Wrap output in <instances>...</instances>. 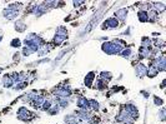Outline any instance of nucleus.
I'll return each mask as SVG.
<instances>
[{
  "label": "nucleus",
  "mask_w": 166,
  "mask_h": 124,
  "mask_svg": "<svg viewBox=\"0 0 166 124\" xmlns=\"http://www.w3.org/2000/svg\"><path fill=\"white\" fill-rule=\"evenodd\" d=\"M125 43L121 40H114V41H106L101 46V50L104 53H106L109 55H115V54H120L122 49H125Z\"/></svg>",
  "instance_id": "f257e3e1"
},
{
  "label": "nucleus",
  "mask_w": 166,
  "mask_h": 124,
  "mask_svg": "<svg viewBox=\"0 0 166 124\" xmlns=\"http://www.w3.org/2000/svg\"><path fill=\"white\" fill-rule=\"evenodd\" d=\"M71 124H80V123H78V122H76V123H71Z\"/></svg>",
  "instance_id": "c9c22d12"
},
{
  "label": "nucleus",
  "mask_w": 166,
  "mask_h": 124,
  "mask_svg": "<svg viewBox=\"0 0 166 124\" xmlns=\"http://www.w3.org/2000/svg\"><path fill=\"white\" fill-rule=\"evenodd\" d=\"M165 108H161L160 109V112H159V119L161 120V122H164L165 120Z\"/></svg>",
  "instance_id": "c756f323"
},
{
  "label": "nucleus",
  "mask_w": 166,
  "mask_h": 124,
  "mask_svg": "<svg viewBox=\"0 0 166 124\" xmlns=\"http://www.w3.org/2000/svg\"><path fill=\"white\" fill-rule=\"evenodd\" d=\"M131 49L130 48H125V49H122L121 50V53H120V55L121 57H124V58H130V55H131Z\"/></svg>",
  "instance_id": "4be33fe9"
},
{
  "label": "nucleus",
  "mask_w": 166,
  "mask_h": 124,
  "mask_svg": "<svg viewBox=\"0 0 166 124\" xmlns=\"http://www.w3.org/2000/svg\"><path fill=\"white\" fill-rule=\"evenodd\" d=\"M154 104L156 105V107H162V105H164V100H162L161 98H159V97L155 95V97H154Z\"/></svg>",
  "instance_id": "a878e982"
},
{
  "label": "nucleus",
  "mask_w": 166,
  "mask_h": 124,
  "mask_svg": "<svg viewBox=\"0 0 166 124\" xmlns=\"http://www.w3.org/2000/svg\"><path fill=\"white\" fill-rule=\"evenodd\" d=\"M158 73H159V71L156 70V69H155L154 67H148V71H146V75L149 77V78H155V77H156L158 75Z\"/></svg>",
  "instance_id": "a211bd4d"
},
{
  "label": "nucleus",
  "mask_w": 166,
  "mask_h": 124,
  "mask_svg": "<svg viewBox=\"0 0 166 124\" xmlns=\"http://www.w3.org/2000/svg\"><path fill=\"white\" fill-rule=\"evenodd\" d=\"M55 35H58V36H60V38H63V39H68V30L64 28V26H59L58 28V30H56V33H55Z\"/></svg>",
  "instance_id": "ddd939ff"
},
{
  "label": "nucleus",
  "mask_w": 166,
  "mask_h": 124,
  "mask_svg": "<svg viewBox=\"0 0 166 124\" xmlns=\"http://www.w3.org/2000/svg\"><path fill=\"white\" fill-rule=\"evenodd\" d=\"M3 15L6 18V19H14L19 15V12L15 9H10V8H6L4 9V12H3Z\"/></svg>",
  "instance_id": "0eeeda50"
},
{
  "label": "nucleus",
  "mask_w": 166,
  "mask_h": 124,
  "mask_svg": "<svg viewBox=\"0 0 166 124\" xmlns=\"http://www.w3.org/2000/svg\"><path fill=\"white\" fill-rule=\"evenodd\" d=\"M89 108L94 109V110H98V109H99V103H98L95 99H90V100H89Z\"/></svg>",
  "instance_id": "5701e85b"
},
{
  "label": "nucleus",
  "mask_w": 166,
  "mask_h": 124,
  "mask_svg": "<svg viewBox=\"0 0 166 124\" xmlns=\"http://www.w3.org/2000/svg\"><path fill=\"white\" fill-rule=\"evenodd\" d=\"M72 4H74V6H75V8H78L79 5H82V4H84V2H74Z\"/></svg>",
  "instance_id": "2f4dec72"
},
{
  "label": "nucleus",
  "mask_w": 166,
  "mask_h": 124,
  "mask_svg": "<svg viewBox=\"0 0 166 124\" xmlns=\"http://www.w3.org/2000/svg\"><path fill=\"white\" fill-rule=\"evenodd\" d=\"M151 50H152V49H144V48H140L139 58H140V59H146V58H150V57H151Z\"/></svg>",
  "instance_id": "9b49d317"
},
{
  "label": "nucleus",
  "mask_w": 166,
  "mask_h": 124,
  "mask_svg": "<svg viewBox=\"0 0 166 124\" xmlns=\"http://www.w3.org/2000/svg\"><path fill=\"white\" fill-rule=\"evenodd\" d=\"M91 124H101V123H91Z\"/></svg>",
  "instance_id": "f704fd0d"
},
{
  "label": "nucleus",
  "mask_w": 166,
  "mask_h": 124,
  "mask_svg": "<svg viewBox=\"0 0 166 124\" xmlns=\"http://www.w3.org/2000/svg\"><path fill=\"white\" fill-rule=\"evenodd\" d=\"M34 117V114H33V113L32 112H29L26 108H20L19 110H18V118L20 119V120H30V119H32Z\"/></svg>",
  "instance_id": "f03ea898"
},
{
  "label": "nucleus",
  "mask_w": 166,
  "mask_h": 124,
  "mask_svg": "<svg viewBox=\"0 0 166 124\" xmlns=\"http://www.w3.org/2000/svg\"><path fill=\"white\" fill-rule=\"evenodd\" d=\"M94 79H95V73H94V71H90V73L85 77V85L88 88H90L92 85V81H94Z\"/></svg>",
  "instance_id": "f8f14e48"
},
{
  "label": "nucleus",
  "mask_w": 166,
  "mask_h": 124,
  "mask_svg": "<svg viewBox=\"0 0 166 124\" xmlns=\"http://www.w3.org/2000/svg\"><path fill=\"white\" fill-rule=\"evenodd\" d=\"M59 110H60V105L59 104H53L50 108H49V114H51V115H54V114H58L59 113Z\"/></svg>",
  "instance_id": "6ab92c4d"
},
{
  "label": "nucleus",
  "mask_w": 166,
  "mask_h": 124,
  "mask_svg": "<svg viewBox=\"0 0 166 124\" xmlns=\"http://www.w3.org/2000/svg\"><path fill=\"white\" fill-rule=\"evenodd\" d=\"M51 105H53V104H51V100H46L45 99V102H44V104H43V107H41V109H43V110H49V108L51 107Z\"/></svg>",
  "instance_id": "cd10ccee"
},
{
  "label": "nucleus",
  "mask_w": 166,
  "mask_h": 124,
  "mask_svg": "<svg viewBox=\"0 0 166 124\" xmlns=\"http://www.w3.org/2000/svg\"><path fill=\"white\" fill-rule=\"evenodd\" d=\"M111 78H112V74L109 73V71H101L100 73V79L104 80L105 83H109L111 80Z\"/></svg>",
  "instance_id": "f3484780"
},
{
  "label": "nucleus",
  "mask_w": 166,
  "mask_h": 124,
  "mask_svg": "<svg viewBox=\"0 0 166 124\" xmlns=\"http://www.w3.org/2000/svg\"><path fill=\"white\" fill-rule=\"evenodd\" d=\"M138 16H139V20H140L141 23L149 22V16H148V12H146V10H139Z\"/></svg>",
  "instance_id": "2eb2a0df"
},
{
  "label": "nucleus",
  "mask_w": 166,
  "mask_h": 124,
  "mask_svg": "<svg viewBox=\"0 0 166 124\" xmlns=\"http://www.w3.org/2000/svg\"><path fill=\"white\" fill-rule=\"evenodd\" d=\"M13 57H14V58H13V59H14V60H15V61H18V60H19V59H20V54H19V53H15V54H14V55H13Z\"/></svg>",
  "instance_id": "7c9ffc66"
},
{
  "label": "nucleus",
  "mask_w": 166,
  "mask_h": 124,
  "mask_svg": "<svg viewBox=\"0 0 166 124\" xmlns=\"http://www.w3.org/2000/svg\"><path fill=\"white\" fill-rule=\"evenodd\" d=\"M152 5H154V10L156 13H164L166 10V6L164 3H152Z\"/></svg>",
  "instance_id": "dca6fc26"
},
{
  "label": "nucleus",
  "mask_w": 166,
  "mask_h": 124,
  "mask_svg": "<svg viewBox=\"0 0 166 124\" xmlns=\"http://www.w3.org/2000/svg\"><path fill=\"white\" fill-rule=\"evenodd\" d=\"M2 71H3V68H0V73H2Z\"/></svg>",
  "instance_id": "473e14b6"
},
{
  "label": "nucleus",
  "mask_w": 166,
  "mask_h": 124,
  "mask_svg": "<svg viewBox=\"0 0 166 124\" xmlns=\"http://www.w3.org/2000/svg\"><path fill=\"white\" fill-rule=\"evenodd\" d=\"M2 39H3V36H2V35H0V41H2Z\"/></svg>",
  "instance_id": "72a5a7b5"
},
{
  "label": "nucleus",
  "mask_w": 166,
  "mask_h": 124,
  "mask_svg": "<svg viewBox=\"0 0 166 124\" xmlns=\"http://www.w3.org/2000/svg\"><path fill=\"white\" fill-rule=\"evenodd\" d=\"M25 29H26V25L25 23L23 22V20H18V22H15V30L19 33H23L25 32Z\"/></svg>",
  "instance_id": "4468645a"
},
{
  "label": "nucleus",
  "mask_w": 166,
  "mask_h": 124,
  "mask_svg": "<svg viewBox=\"0 0 166 124\" xmlns=\"http://www.w3.org/2000/svg\"><path fill=\"white\" fill-rule=\"evenodd\" d=\"M126 16H128V9L126 8H121L118 10V12H115V19L118 22L119 20H121V22L126 20Z\"/></svg>",
  "instance_id": "423d86ee"
},
{
  "label": "nucleus",
  "mask_w": 166,
  "mask_h": 124,
  "mask_svg": "<svg viewBox=\"0 0 166 124\" xmlns=\"http://www.w3.org/2000/svg\"><path fill=\"white\" fill-rule=\"evenodd\" d=\"M2 83H3V87H5V88H12L13 85H14V79H13V77L12 75H4L3 77V79H2Z\"/></svg>",
  "instance_id": "1a4fd4ad"
},
{
  "label": "nucleus",
  "mask_w": 166,
  "mask_h": 124,
  "mask_svg": "<svg viewBox=\"0 0 166 124\" xmlns=\"http://www.w3.org/2000/svg\"><path fill=\"white\" fill-rule=\"evenodd\" d=\"M118 26H119V22H118V20L115 18H109L106 22L102 23L101 29L102 30H105V29H116Z\"/></svg>",
  "instance_id": "7ed1b4c3"
},
{
  "label": "nucleus",
  "mask_w": 166,
  "mask_h": 124,
  "mask_svg": "<svg viewBox=\"0 0 166 124\" xmlns=\"http://www.w3.org/2000/svg\"><path fill=\"white\" fill-rule=\"evenodd\" d=\"M78 107L81 109V110H88L89 112V100L86 99V98H84V97H80L79 99H78Z\"/></svg>",
  "instance_id": "6e6552de"
},
{
  "label": "nucleus",
  "mask_w": 166,
  "mask_h": 124,
  "mask_svg": "<svg viewBox=\"0 0 166 124\" xmlns=\"http://www.w3.org/2000/svg\"><path fill=\"white\" fill-rule=\"evenodd\" d=\"M141 48H144V49H151V40L149 38H142Z\"/></svg>",
  "instance_id": "aec40b11"
},
{
  "label": "nucleus",
  "mask_w": 166,
  "mask_h": 124,
  "mask_svg": "<svg viewBox=\"0 0 166 124\" xmlns=\"http://www.w3.org/2000/svg\"><path fill=\"white\" fill-rule=\"evenodd\" d=\"M44 102H45V98L44 97H41V95H36V98L32 102V104L34 108H41L44 104Z\"/></svg>",
  "instance_id": "9d476101"
},
{
  "label": "nucleus",
  "mask_w": 166,
  "mask_h": 124,
  "mask_svg": "<svg viewBox=\"0 0 166 124\" xmlns=\"http://www.w3.org/2000/svg\"><path fill=\"white\" fill-rule=\"evenodd\" d=\"M10 46H13V48H20L22 46V41H20V39H13L12 40V43H10Z\"/></svg>",
  "instance_id": "b1692460"
},
{
  "label": "nucleus",
  "mask_w": 166,
  "mask_h": 124,
  "mask_svg": "<svg viewBox=\"0 0 166 124\" xmlns=\"http://www.w3.org/2000/svg\"><path fill=\"white\" fill-rule=\"evenodd\" d=\"M46 10H48V8L45 6V4H40V5L33 6V9L30 10V13H32L33 15H35V16H41L43 14L46 13Z\"/></svg>",
  "instance_id": "20e7f679"
},
{
  "label": "nucleus",
  "mask_w": 166,
  "mask_h": 124,
  "mask_svg": "<svg viewBox=\"0 0 166 124\" xmlns=\"http://www.w3.org/2000/svg\"><path fill=\"white\" fill-rule=\"evenodd\" d=\"M148 16H149V22H155V19L158 18V13L155 10H151L150 13H148Z\"/></svg>",
  "instance_id": "393cba45"
},
{
  "label": "nucleus",
  "mask_w": 166,
  "mask_h": 124,
  "mask_svg": "<svg viewBox=\"0 0 166 124\" xmlns=\"http://www.w3.org/2000/svg\"><path fill=\"white\" fill-rule=\"evenodd\" d=\"M33 53H34V51L30 49V48H28V46H24V48H23V55H24V57H29L30 54H33Z\"/></svg>",
  "instance_id": "bb28decb"
},
{
  "label": "nucleus",
  "mask_w": 166,
  "mask_h": 124,
  "mask_svg": "<svg viewBox=\"0 0 166 124\" xmlns=\"http://www.w3.org/2000/svg\"><path fill=\"white\" fill-rule=\"evenodd\" d=\"M146 71H148V67L142 63H139V64H136V67H135V73H136V75L139 78L146 77Z\"/></svg>",
  "instance_id": "39448f33"
},
{
  "label": "nucleus",
  "mask_w": 166,
  "mask_h": 124,
  "mask_svg": "<svg viewBox=\"0 0 166 124\" xmlns=\"http://www.w3.org/2000/svg\"><path fill=\"white\" fill-rule=\"evenodd\" d=\"M106 87H108V83H105L104 80H101L100 78L96 80V87H95V88H98L99 90H104Z\"/></svg>",
  "instance_id": "412c9836"
},
{
  "label": "nucleus",
  "mask_w": 166,
  "mask_h": 124,
  "mask_svg": "<svg viewBox=\"0 0 166 124\" xmlns=\"http://www.w3.org/2000/svg\"><path fill=\"white\" fill-rule=\"evenodd\" d=\"M25 85H28L26 81H20V83H18V84L15 85V89H16V90H20V89L25 88Z\"/></svg>",
  "instance_id": "c85d7f7f"
}]
</instances>
